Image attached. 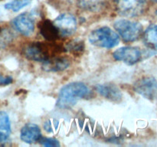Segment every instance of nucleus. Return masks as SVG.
Instances as JSON below:
<instances>
[{
  "label": "nucleus",
  "instance_id": "1",
  "mask_svg": "<svg viewBox=\"0 0 157 147\" xmlns=\"http://www.w3.org/2000/svg\"><path fill=\"white\" fill-rule=\"evenodd\" d=\"M88 93V87L84 83H69L60 90L56 104L57 107L61 109L70 108L76 104L79 100L87 96Z\"/></svg>",
  "mask_w": 157,
  "mask_h": 147
},
{
  "label": "nucleus",
  "instance_id": "2",
  "mask_svg": "<svg viewBox=\"0 0 157 147\" xmlns=\"http://www.w3.org/2000/svg\"><path fill=\"white\" fill-rule=\"evenodd\" d=\"M89 41L97 47L112 48L119 44L120 38L114 31L105 26L94 30L89 35Z\"/></svg>",
  "mask_w": 157,
  "mask_h": 147
},
{
  "label": "nucleus",
  "instance_id": "3",
  "mask_svg": "<svg viewBox=\"0 0 157 147\" xmlns=\"http://www.w3.org/2000/svg\"><path fill=\"white\" fill-rule=\"evenodd\" d=\"M113 26L120 36L127 42L136 41L143 33L142 24L137 21L121 19L115 21Z\"/></svg>",
  "mask_w": 157,
  "mask_h": 147
},
{
  "label": "nucleus",
  "instance_id": "4",
  "mask_svg": "<svg viewBox=\"0 0 157 147\" xmlns=\"http://www.w3.org/2000/svg\"><path fill=\"white\" fill-rule=\"evenodd\" d=\"M147 0H113L117 11L126 17H136L144 12Z\"/></svg>",
  "mask_w": 157,
  "mask_h": 147
},
{
  "label": "nucleus",
  "instance_id": "5",
  "mask_svg": "<svg viewBox=\"0 0 157 147\" xmlns=\"http://www.w3.org/2000/svg\"><path fill=\"white\" fill-rule=\"evenodd\" d=\"M135 91L150 100L157 99V81L153 77H143L133 85Z\"/></svg>",
  "mask_w": 157,
  "mask_h": 147
},
{
  "label": "nucleus",
  "instance_id": "6",
  "mask_svg": "<svg viewBox=\"0 0 157 147\" xmlns=\"http://www.w3.org/2000/svg\"><path fill=\"white\" fill-rule=\"evenodd\" d=\"M23 53L27 59L44 62L51 57L50 46L44 42H33L25 47Z\"/></svg>",
  "mask_w": 157,
  "mask_h": 147
},
{
  "label": "nucleus",
  "instance_id": "7",
  "mask_svg": "<svg viewBox=\"0 0 157 147\" xmlns=\"http://www.w3.org/2000/svg\"><path fill=\"white\" fill-rule=\"evenodd\" d=\"M115 60L133 65L140 60L141 51L138 47L126 46L118 48L113 54Z\"/></svg>",
  "mask_w": 157,
  "mask_h": 147
},
{
  "label": "nucleus",
  "instance_id": "8",
  "mask_svg": "<svg viewBox=\"0 0 157 147\" xmlns=\"http://www.w3.org/2000/svg\"><path fill=\"white\" fill-rule=\"evenodd\" d=\"M53 23L61 35H72L77 29L76 18L69 13H63L60 15L55 18Z\"/></svg>",
  "mask_w": 157,
  "mask_h": 147
},
{
  "label": "nucleus",
  "instance_id": "9",
  "mask_svg": "<svg viewBox=\"0 0 157 147\" xmlns=\"http://www.w3.org/2000/svg\"><path fill=\"white\" fill-rule=\"evenodd\" d=\"M14 28L25 36H30L35 31L33 18L27 12H24L15 17L12 21Z\"/></svg>",
  "mask_w": 157,
  "mask_h": 147
},
{
  "label": "nucleus",
  "instance_id": "10",
  "mask_svg": "<svg viewBox=\"0 0 157 147\" xmlns=\"http://www.w3.org/2000/svg\"><path fill=\"white\" fill-rule=\"evenodd\" d=\"M97 91L106 99L118 103L122 99V93L116 85L112 84H98L95 86Z\"/></svg>",
  "mask_w": 157,
  "mask_h": 147
},
{
  "label": "nucleus",
  "instance_id": "11",
  "mask_svg": "<svg viewBox=\"0 0 157 147\" xmlns=\"http://www.w3.org/2000/svg\"><path fill=\"white\" fill-rule=\"evenodd\" d=\"M20 138L23 142L26 143H33L37 141H39L41 138V130L36 124L29 123L21 128Z\"/></svg>",
  "mask_w": 157,
  "mask_h": 147
},
{
  "label": "nucleus",
  "instance_id": "12",
  "mask_svg": "<svg viewBox=\"0 0 157 147\" xmlns=\"http://www.w3.org/2000/svg\"><path fill=\"white\" fill-rule=\"evenodd\" d=\"M70 63L68 60L64 58H49L43 62L42 68L46 71H61L67 68Z\"/></svg>",
  "mask_w": 157,
  "mask_h": 147
},
{
  "label": "nucleus",
  "instance_id": "13",
  "mask_svg": "<svg viewBox=\"0 0 157 147\" xmlns=\"http://www.w3.org/2000/svg\"><path fill=\"white\" fill-rule=\"evenodd\" d=\"M41 33L48 41H55L59 36V31L54 23L50 21H44L41 26Z\"/></svg>",
  "mask_w": 157,
  "mask_h": 147
},
{
  "label": "nucleus",
  "instance_id": "14",
  "mask_svg": "<svg viewBox=\"0 0 157 147\" xmlns=\"http://www.w3.org/2000/svg\"><path fill=\"white\" fill-rule=\"evenodd\" d=\"M144 39L149 45L157 47V24L150 26L145 32Z\"/></svg>",
  "mask_w": 157,
  "mask_h": 147
},
{
  "label": "nucleus",
  "instance_id": "15",
  "mask_svg": "<svg viewBox=\"0 0 157 147\" xmlns=\"http://www.w3.org/2000/svg\"><path fill=\"white\" fill-rule=\"evenodd\" d=\"M104 0H80V7L89 11H95L104 5Z\"/></svg>",
  "mask_w": 157,
  "mask_h": 147
},
{
  "label": "nucleus",
  "instance_id": "16",
  "mask_svg": "<svg viewBox=\"0 0 157 147\" xmlns=\"http://www.w3.org/2000/svg\"><path fill=\"white\" fill-rule=\"evenodd\" d=\"M32 0H13L10 2L6 3L4 7L8 10H12V12H16L30 4Z\"/></svg>",
  "mask_w": 157,
  "mask_h": 147
},
{
  "label": "nucleus",
  "instance_id": "17",
  "mask_svg": "<svg viewBox=\"0 0 157 147\" xmlns=\"http://www.w3.org/2000/svg\"><path fill=\"white\" fill-rule=\"evenodd\" d=\"M0 130L11 133V123L9 115L4 111H0Z\"/></svg>",
  "mask_w": 157,
  "mask_h": 147
},
{
  "label": "nucleus",
  "instance_id": "18",
  "mask_svg": "<svg viewBox=\"0 0 157 147\" xmlns=\"http://www.w3.org/2000/svg\"><path fill=\"white\" fill-rule=\"evenodd\" d=\"M40 143L41 145H44L47 147H55L59 146L60 142L57 140L56 139H53V138H42L39 139Z\"/></svg>",
  "mask_w": 157,
  "mask_h": 147
},
{
  "label": "nucleus",
  "instance_id": "19",
  "mask_svg": "<svg viewBox=\"0 0 157 147\" xmlns=\"http://www.w3.org/2000/svg\"><path fill=\"white\" fill-rule=\"evenodd\" d=\"M83 42L79 41H75L71 43L68 45V50L71 52L73 53H79L80 51H82L84 50V45L82 44Z\"/></svg>",
  "mask_w": 157,
  "mask_h": 147
},
{
  "label": "nucleus",
  "instance_id": "20",
  "mask_svg": "<svg viewBox=\"0 0 157 147\" xmlns=\"http://www.w3.org/2000/svg\"><path fill=\"white\" fill-rule=\"evenodd\" d=\"M12 82L11 77H2L0 75V85H8Z\"/></svg>",
  "mask_w": 157,
  "mask_h": 147
},
{
  "label": "nucleus",
  "instance_id": "21",
  "mask_svg": "<svg viewBox=\"0 0 157 147\" xmlns=\"http://www.w3.org/2000/svg\"><path fill=\"white\" fill-rule=\"evenodd\" d=\"M9 135H10V133H6L3 130H0V142H4V141L7 140Z\"/></svg>",
  "mask_w": 157,
  "mask_h": 147
},
{
  "label": "nucleus",
  "instance_id": "22",
  "mask_svg": "<svg viewBox=\"0 0 157 147\" xmlns=\"http://www.w3.org/2000/svg\"><path fill=\"white\" fill-rule=\"evenodd\" d=\"M44 129H45L46 131L48 132H51L52 131V126H51V124H50V122H46L45 123H44Z\"/></svg>",
  "mask_w": 157,
  "mask_h": 147
},
{
  "label": "nucleus",
  "instance_id": "23",
  "mask_svg": "<svg viewBox=\"0 0 157 147\" xmlns=\"http://www.w3.org/2000/svg\"><path fill=\"white\" fill-rule=\"evenodd\" d=\"M153 2H156L157 3V0H152Z\"/></svg>",
  "mask_w": 157,
  "mask_h": 147
},
{
  "label": "nucleus",
  "instance_id": "24",
  "mask_svg": "<svg viewBox=\"0 0 157 147\" xmlns=\"http://www.w3.org/2000/svg\"><path fill=\"white\" fill-rule=\"evenodd\" d=\"M156 14L157 15V10H156Z\"/></svg>",
  "mask_w": 157,
  "mask_h": 147
}]
</instances>
